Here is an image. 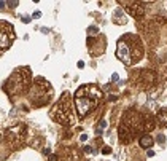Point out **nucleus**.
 <instances>
[{"label": "nucleus", "mask_w": 167, "mask_h": 161, "mask_svg": "<svg viewBox=\"0 0 167 161\" xmlns=\"http://www.w3.org/2000/svg\"><path fill=\"white\" fill-rule=\"evenodd\" d=\"M143 56V46L138 40V37L127 34L118 40L116 43V58L126 65H132L140 61Z\"/></svg>", "instance_id": "obj_1"}, {"label": "nucleus", "mask_w": 167, "mask_h": 161, "mask_svg": "<svg viewBox=\"0 0 167 161\" xmlns=\"http://www.w3.org/2000/svg\"><path fill=\"white\" fill-rule=\"evenodd\" d=\"M102 99V91L96 85H85L75 93V105L78 110V115L86 117L89 112L94 110V107Z\"/></svg>", "instance_id": "obj_2"}, {"label": "nucleus", "mask_w": 167, "mask_h": 161, "mask_svg": "<svg viewBox=\"0 0 167 161\" xmlns=\"http://www.w3.org/2000/svg\"><path fill=\"white\" fill-rule=\"evenodd\" d=\"M51 115L56 121H61V123H67L72 118V110H70V102H69V93H66L64 96L61 97V101L54 105Z\"/></svg>", "instance_id": "obj_3"}, {"label": "nucleus", "mask_w": 167, "mask_h": 161, "mask_svg": "<svg viewBox=\"0 0 167 161\" xmlns=\"http://www.w3.org/2000/svg\"><path fill=\"white\" fill-rule=\"evenodd\" d=\"M14 42V29L10 23L0 21V50L10 48Z\"/></svg>", "instance_id": "obj_4"}, {"label": "nucleus", "mask_w": 167, "mask_h": 161, "mask_svg": "<svg viewBox=\"0 0 167 161\" xmlns=\"http://www.w3.org/2000/svg\"><path fill=\"white\" fill-rule=\"evenodd\" d=\"M26 85H27V77H24L21 70H18L10 77V80H8L5 88L10 94H14V93L22 91V88H26Z\"/></svg>", "instance_id": "obj_5"}, {"label": "nucleus", "mask_w": 167, "mask_h": 161, "mask_svg": "<svg viewBox=\"0 0 167 161\" xmlns=\"http://www.w3.org/2000/svg\"><path fill=\"white\" fill-rule=\"evenodd\" d=\"M124 6H126V11L131 13L134 18H140V16H143V13H145V8H143V5H142L140 2L124 3Z\"/></svg>", "instance_id": "obj_6"}, {"label": "nucleus", "mask_w": 167, "mask_h": 161, "mask_svg": "<svg viewBox=\"0 0 167 161\" xmlns=\"http://www.w3.org/2000/svg\"><path fill=\"white\" fill-rule=\"evenodd\" d=\"M8 136H10L11 139H14V140H22L24 136H26V126L21 125V126L11 128L10 131H8Z\"/></svg>", "instance_id": "obj_7"}, {"label": "nucleus", "mask_w": 167, "mask_h": 161, "mask_svg": "<svg viewBox=\"0 0 167 161\" xmlns=\"http://www.w3.org/2000/svg\"><path fill=\"white\" fill-rule=\"evenodd\" d=\"M111 21H113L115 24H118V26H123V24H126V14H124V11L123 10H115V13H113V18H111Z\"/></svg>", "instance_id": "obj_8"}, {"label": "nucleus", "mask_w": 167, "mask_h": 161, "mask_svg": "<svg viewBox=\"0 0 167 161\" xmlns=\"http://www.w3.org/2000/svg\"><path fill=\"white\" fill-rule=\"evenodd\" d=\"M153 144H154V140L151 139L150 134H143V136L140 137V147H143V148H150Z\"/></svg>", "instance_id": "obj_9"}, {"label": "nucleus", "mask_w": 167, "mask_h": 161, "mask_svg": "<svg viewBox=\"0 0 167 161\" xmlns=\"http://www.w3.org/2000/svg\"><path fill=\"white\" fill-rule=\"evenodd\" d=\"M157 121H159L162 126H167V107H164L157 112Z\"/></svg>", "instance_id": "obj_10"}, {"label": "nucleus", "mask_w": 167, "mask_h": 161, "mask_svg": "<svg viewBox=\"0 0 167 161\" xmlns=\"http://www.w3.org/2000/svg\"><path fill=\"white\" fill-rule=\"evenodd\" d=\"M105 126H107V121L105 120H100V123H99V128H97V131H96V134H102L104 132V129H105Z\"/></svg>", "instance_id": "obj_11"}, {"label": "nucleus", "mask_w": 167, "mask_h": 161, "mask_svg": "<svg viewBox=\"0 0 167 161\" xmlns=\"http://www.w3.org/2000/svg\"><path fill=\"white\" fill-rule=\"evenodd\" d=\"M111 153V147L110 145H105L104 148H102V155H110Z\"/></svg>", "instance_id": "obj_12"}, {"label": "nucleus", "mask_w": 167, "mask_h": 161, "mask_svg": "<svg viewBox=\"0 0 167 161\" xmlns=\"http://www.w3.org/2000/svg\"><path fill=\"white\" fill-rule=\"evenodd\" d=\"M157 142H159V145H164L165 144V136L164 134H159V136H157Z\"/></svg>", "instance_id": "obj_13"}, {"label": "nucleus", "mask_w": 167, "mask_h": 161, "mask_svg": "<svg viewBox=\"0 0 167 161\" xmlns=\"http://www.w3.org/2000/svg\"><path fill=\"white\" fill-rule=\"evenodd\" d=\"M88 32H89V34H97V32H99V29H97V27H89Z\"/></svg>", "instance_id": "obj_14"}, {"label": "nucleus", "mask_w": 167, "mask_h": 161, "mask_svg": "<svg viewBox=\"0 0 167 161\" xmlns=\"http://www.w3.org/2000/svg\"><path fill=\"white\" fill-rule=\"evenodd\" d=\"M32 18H35V19H38V18H42V11H35L32 14Z\"/></svg>", "instance_id": "obj_15"}, {"label": "nucleus", "mask_w": 167, "mask_h": 161, "mask_svg": "<svg viewBox=\"0 0 167 161\" xmlns=\"http://www.w3.org/2000/svg\"><path fill=\"white\" fill-rule=\"evenodd\" d=\"M111 81H118V73H113V75H111Z\"/></svg>", "instance_id": "obj_16"}, {"label": "nucleus", "mask_w": 167, "mask_h": 161, "mask_svg": "<svg viewBox=\"0 0 167 161\" xmlns=\"http://www.w3.org/2000/svg\"><path fill=\"white\" fill-rule=\"evenodd\" d=\"M85 151H86V153H91V151H92V148H91L89 145H86V147H85Z\"/></svg>", "instance_id": "obj_17"}, {"label": "nucleus", "mask_w": 167, "mask_h": 161, "mask_svg": "<svg viewBox=\"0 0 167 161\" xmlns=\"http://www.w3.org/2000/svg\"><path fill=\"white\" fill-rule=\"evenodd\" d=\"M50 161H58V156H56V155H51V156H50Z\"/></svg>", "instance_id": "obj_18"}, {"label": "nucleus", "mask_w": 167, "mask_h": 161, "mask_svg": "<svg viewBox=\"0 0 167 161\" xmlns=\"http://www.w3.org/2000/svg\"><path fill=\"white\" fill-rule=\"evenodd\" d=\"M83 67H85V62L80 61V62H78V69H83Z\"/></svg>", "instance_id": "obj_19"}, {"label": "nucleus", "mask_w": 167, "mask_h": 161, "mask_svg": "<svg viewBox=\"0 0 167 161\" xmlns=\"http://www.w3.org/2000/svg\"><path fill=\"white\" fill-rule=\"evenodd\" d=\"M18 5V2H10V3H8V6H11V8H14Z\"/></svg>", "instance_id": "obj_20"}, {"label": "nucleus", "mask_w": 167, "mask_h": 161, "mask_svg": "<svg viewBox=\"0 0 167 161\" xmlns=\"http://www.w3.org/2000/svg\"><path fill=\"white\" fill-rule=\"evenodd\" d=\"M80 140H83V142H85V140H88V136H86V134H83V136L80 137Z\"/></svg>", "instance_id": "obj_21"}, {"label": "nucleus", "mask_w": 167, "mask_h": 161, "mask_svg": "<svg viewBox=\"0 0 167 161\" xmlns=\"http://www.w3.org/2000/svg\"><path fill=\"white\" fill-rule=\"evenodd\" d=\"M146 155H148V156H154V151H153V150H148Z\"/></svg>", "instance_id": "obj_22"}, {"label": "nucleus", "mask_w": 167, "mask_h": 161, "mask_svg": "<svg viewBox=\"0 0 167 161\" xmlns=\"http://www.w3.org/2000/svg\"><path fill=\"white\" fill-rule=\"evenodd\" d=\"M0 139H2V134H0Z\"/></svg>", "instance_id": "obj_23"}]
</instances>
